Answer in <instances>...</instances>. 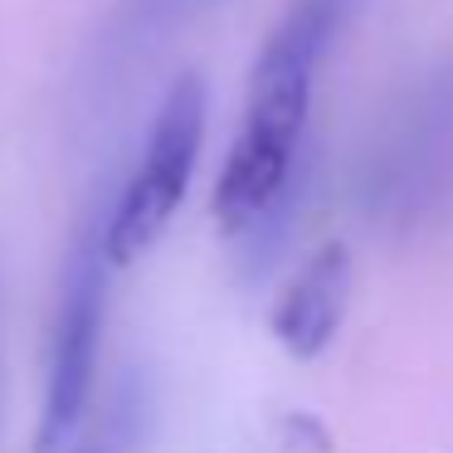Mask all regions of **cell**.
Wrapping results in <instances>:
<instances>
[{
    "mask_svg": "<svg viewBox=\"0 0 453 453\" xmlns=\"http://www.w3.org/2000/svg\"><path fill=\"white\" fill-rule=\"evenodd\" d=\"M361 0H293L268 30L249 73V108L215 186V219L239 244H273L278 215L297 186L317 69Z\"/></svg>",
    "mask_w": 453,
    "mask_h": 453,
    "instance_id": "6da1fadb",
    "label": "cell"
},
{
    "mask_svg": "<svg viewBox=\"0 0 453 453\" xmlns=\"http://www.w3.org/2000/svg\"><path fill=\"white\" fill-rule=\"evenodd\" d=\"M361 190L390 229H419L453 210V69L404 93L365 157Z\"/></svg>",
    "mask_w": 453,
    "mask_h": 453,
    "instance_id": "7a4b0ae2",
    "label": "cell"
},
{
    "mask_svg": "<svg viewBox=\"0 0 453 453\" xmlns=\"http://www.w3.org/2000/svg\"><path fill=\"white\" fill-rule=\"evenodd\" d=\"M108 254H103V225L83 229L64 264L59 307H54V342L44 365V414H40V453L59 449L83 424L103 346V312H108Z\"/></svg>",
    "mask_w": 453,
    "mask_h": 453,
    "instance_id": "277c9868",
    "label": "cell"
},
{
    "mask_svg": "<svg viewBox=\"0 0 453 453\" xmlns=\"http://www.w3.org/2000/svg\"><path fill=\"white\" fill-rule=\"evenodd\" d=\"M205 108L210 93L200 73H180L161 93L147 142H142L137 171H132V180L122 186V196L112 200L108 219H103V254H108L112 268L137 264L176 219L180 200L190 190V176H196L200 142H205Z\"/></svg>",
    "mask_w": 453,
    "mask_h": 453,
    "instance_id": "3957f363",
    "label": "cell"
},
{
    "mask_svg": "<svg viewBox=\"0 0 453 453\" xmlns=\"http://www.w3.org/2000/svg\"><path fill=\"white\" fill-rule=\"evenodd\" d=\"M346 303H351V254H346V244H326L283 288L273 307V336L297 361H312L332 346Z\"/></svg>",
    "mask_w": 453,
    "mask_h": 453,
    "instance_id": "5b68a950",
    "label": "cell"
},
{
    "mask_svg": "<svg viewBox=\"0 0 453 453\" xmlns=\"http://www.w3.org/2000/svg\"><path fill=\"white\" fill-rule=\"evenodd\" d=\"M83 453H112V443H93V449H83Z\"/></svg>",
    "mask_w": 453,
    "mask_h": 453,
    "instance_id": "52a82bcc",
    "label": "cell"
},
{
    "mask_svg": "<svg viewBox=\"0 0 453 453\" xmlns=\"http://www.w3.org/2000/svg\"><path fill=\"white\" fill-rule=\"evenodd\" d=\"M225 0H118L112 15L103 20L98 35V59H147L151 50L180 35L186 25H196L200 15H210Z\"/></svg>",
    "mask_w": 453,
    "mask_h": 453,
    "instance_id": "8992f818",
    "label": "cell"
}]
</instances>
